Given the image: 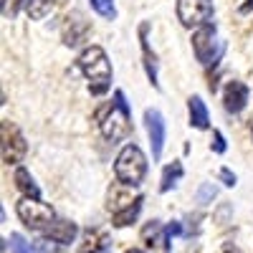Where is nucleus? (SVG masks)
<instances>
[{
    "label": "nucleus",
    "mask_w": 253,
    "mask_h": 253,
    "mask_svg": "<svg viewBox=\"0 0 253 253\" xmlns=\"http://www.w3.org/2000/svg\"><path fill=\"white\" fill-rule=\"evenodd\" d=\"M79 69L89 79V89L94 96L107 94L112 86V63L101 46H89L79 53Z\"/></svg>",
    "instance_id": "nucleus-1"
},
{
    "label": "nucleus",
    "mask_w": 253,
    "mask_h": 253,
    "mask_svg": "<svg viewBox=\"0 0 253 253\" xmlns=\"http://www.w3.org/2000/svg\"><path fill=\"white\" fill-rule=\"evenodd\" d=\"M114 175L119 182L129 185V187L142 185V180L147 175V157L137 144L122 147V152L117 155V162H114Z\"/></svg>",
    "instance_id": "nucleus-2"
},
{
    "label": "nucleus",
    "mask_w": 253,
    "mask_h": 253,
    "mask_svg": "<svg viewBox=\"0 0 253 253\" xmlns=\"http://www.w3.org/2000/svg\"><path fill=\"white\" fill-rule=\"evenodd\" d=\"M129 119L132 117H126L122 109L114 107V101L112 104H104V107L96 112L99 129H101V134L107 137L109 142H119V139H124L126 134H129V129H132Z\"/></svg>",
    "instance_id": "nucleus-3"
},
{
    "label": "nucleus",
    "mask_w": 253,
    "mask_h": 253,
    "mask_svg": "<svg viewBox=\"0 0 253 253\" xmlns=\"http://www.w3.org/2000/svg\"><path fill=\"white\" fill-rule=\"evenodd\" d=\"M15 213H18L20 223H23L26 228H31V230H46V228L56 220L51 205L41 203V200H31V198L18 200Z\"/></svg>",
    "instance_id": "nucleus-4"
},
{
    "label": "nucleus",
    "mask_w": 253,
    "mask_h": 253,
    "mask_svg": "<svg viewBox=\"0 0 253 253\" xmlns=\"http://www.w3.org/2000/svg\"><path fill=\"white\" fill-rule=\"evenodd\" d=\"M0 155H3V162L5 165H18L20 160L26 157V137L20 134L18 126H13L8 119H3V124H0Z\"/></svg>",
    "instance_id": "nucleus-5"
},
{
    "label": "nucleus",
    "mask_w": 253,
    "mask_h": 253,
    "mask_svg": "<svg viewBox=\"0 0 253 253\" xmlns=\"http://www.w3.org/2000/svg\"><path fill=\"white\" fill-rule=\"evenodd\" d=\"M177 18L185 28H203L213 18L210 0H177Z\"/></svg>",
    "instance_id": "nucleus-6"
},
{
    "label": "nucleus",
    "mask_w": 253,
    "mask_h": 253,
    "mask_svg": "<svg viewBox=\"0 0 253 253\" xmlns=\"http://www.w3.org/2000/svg\"><path fill=\"white\" fill-rule=\"evenodd\" d=\"M144 126L150 134V144H152V160L162 157L165 150V139H167V124L160 109H144Z\"/></svg>",
    "instance_id": "nucleus-7"
},
{
    "label": "nucleus",
    "mask_w": 253,
    "mask_h": 253,
    "mask_svg": "<svg viewBox=\"0 0 253 253\" xmlns=\"http://www.w3.org/2000/svg\"><path fill=\"white\" fill-rule=\"evenodd\" d=\"M215 46H220L218 41H215V26H203L193 33V51H195V58L200 63H210L213 58H218L220 53H215Z\"/></svg>",
    "instance_id": "nucleus-8"
},
{
    "label": "nucleus",
    "mask_w": 253,
    "mask_h": 253,
    "mask_svg": "<svg viewBox=\"0 0 253 253\" xmlns=\"http://www.w3.org/2000/svg\"><path fill=\"white\" fill-rule=\"evenodd\" d=\"M248 104V86L243 81H228L223 91V107L228 114H241Z\"/></svg>",
    "instance_id": "nucleus-9"
},
{
    "label": "nucleus",
    "mask_w": 253,
    "mask_h": 253,
    "mask_svg": "<svg viewBox=\"0 0 253 253\" xmlns=\"http://www.w3.org/2000/svg\"><path fill=\"white\" fill-rule=\"evenodd\" d=\"M142 195H132L129 193V185H124V182H114L112 187H109V195H107V208L112 210V215H117V213H124L126 208H132L137 200H139Z\"/></svg>",
    "instance_id": "nucleus-10"
},
{
    "label": "nucleus",
    "mask_w": 253,
    "mask_h": 253,
    "mask_svg": "<svg viewBox=\"0 0 253 253\" xmlns=\"http://www.w3.org/2000/svg\"><path fill=\"white\" fill-rule=\"evenodd\" d=\"M86 33H89V23L84 20V15L79 10H74L66 18V23H63V43L66 46H79Z\"/></svg>",
    "instance_id": "nucleus-11"
},
{
    "label": "nucleus",
    "mask_w": 253,
    "mask_h": 253,
    "mask_svg": "<svg viewBox=\"0 0 253 253\" xmlns=\"http://www.w3.org/2000/svg\"><path fill=\"white\" fill-rule=\"evenodd\" d=\"M76 233H79V228L71 220H53L43 230V238L51 241V243H58V246H69V243H74Z\"/></svg>",
    "instance_id": "nucleus-12"
},
{
    "label": "nucleus",
    "mask_w": 253,
    "mask_h": 253,
    "mask_svg": "<svg viewBox=\"0 0 253 253\" xmlns=\"http://www.w3.org/2000/svg\"><path fill=\"white\" fill-rule=\"evenodd\" d=\"M147 31H150V23H142L139 26V41H142V58H144V71H147V79L155 89H160V81H157V58H155V51L150 48V41H147Z\"/></svg>",
    "instance_id": "nucleus-13"
},
{
    "label": "nucleus",
    "mask_w": 253,
    "mask_h": 253,
    "mask_svg": "<svg viewBox=\"0 0 253 253\" xmlns=\"http://www.w3.org/2000/svg\"><path fill=\"white\" fill-rule=\"evenodd\" d=\"M187 109H190V126H195V129H208L210 126V114H208V107L203 96H190L187 99Z\"/></svg>",
    "instance_id": "nucleus-14"
},
{
    "label": "nucleus",
    "mask_w": 253,
    "mask_h": 253,
    "mask_svg": "<svg viewBox=\"0 0 253 253\" xmlns=\"http://www.w3.org/2000/svg\"><path fill=\"white\" fill-rule=\"evenodd\" d=\"M15 187L23 193L26 198H31V200H41V187L36 185V180H33V175L26 170V167H18L15 170Z\"/></svg>",
    "instance_id": "nucleus-15"
},
{
    "label": "nucleus",
    "mask_w": 253,
    "mask_h": 253,
    "mask_svg": "<svg viewBox=\"0 0 253 253\" xmlns=\"http://www.w3.org/2000/svg\"><path fill=\"white\" fill-rule=\"evenodd\" d=\"M185 175L182 170V162H172V165H167L165 170H162V180H160V193H170V190L177 185V180Z\"/></svg>",
    "instance_id": "nucleus-16"
},
{
    "label": "nucleus",
    "mask_w": 253,
    "mask_h": 253,
    "mask_svg": "<svg viewBox=\"0 0 253 253\" xmlns=\"http://www.w3.org/2000/svg\"><path fill=\"white\" fill-rule=\"evenodd\" d=\"M58 0H26V10L33 20H43L46 15H51L56 10Z\"/></svg>",
    "instance_id": "nucleus-17"
},
{
    "label": "nucleus",
    "mask_w": 253,
    "mask_h": 253,
    "mask_svg": "<svg viewBox=\"0 0 253 253\" xmlns=\"http://www.w3.org/2000/svg\"><path fill=\"white\" fill-rule=\"evenodd\" d=\"M162 236H165V228L160 220H150L144 228H142V241L147 248H157L162 243Z\"/></svg>",
    "instance_id": "nucleus-18"
},
{
    "label": "nucleus",
    "mask_w": 253,
    "mask_h": 253,
    "mask_svg": "<svg viewBox=\"0 0 253 253\" xmlns=\"http://www.w3.org/2000/svg\"><path fill=\"white\" fill-rule=\"evenodd\" d=\"M142 203H144V198H139L132 208H126L124 213L112 215V218H114V225H117V228H126V225H132V223L137 220V215H139V210H142Z\"/></svg>",
    "instance_id": "nucleus-19"
},
{
    "label": "nucleus",
    "mask_w": 253,
    "mask_h": 253,
    "mask_svg": "<svg viewBox=\"0 0 253 253\" xmlns=\"http://www.w3.org/2000/svg\"><path fill=\"white\" fill-rule=\"evenodd\" d=\"M107 241H104V236L101 233H96V230H89L86 236H84V243H81V253H96V251H101V248H107L104 246Z\"/></svg>",
    "instance_id": "nucleus-20"
},
{
    "label": "nucleus",
    "mask_w": 253,
    "mask_h": 253,
    "mask_svg": "<svg viewBox=\"0 0 253 253\" xmlns=\"http://www.w3.org/2000/svg\"><path fill=\"white\" fill-rule=\"evenodd\" d=\"M91 8L101 15V18H107V20H114L117 18V8H114V0H89Z\"/></svg>",
    "instance_id": "nucleus-21"
},
{
    "label": "nucleus",
    "mask_w": 253,
    "mask_h": 253,
    "mask_svg": "<svg viewBox=\"0 0 253 253\" xmlns=\"http://www.w3.org/2000/svg\"><path fill=\"white\" fill-rule=\"evenodd\" d=\"M195 198H198V203H200V205H210V203H213V200L218 198V187H215L213 182H203V185L198 187Z\"/></svg>",
    "instance_id": "nucleus-22"
},
{
    "label": "nucleus",
    "mask_w": 253,
    "mask_h": 253,
    "mask_svg": "<svg viewBox=\"0 0 253 253\" xmlns=\"http://www.w3.org/2000/svg\"><path fill=\"white\" fill-rule=\"evenodd\" d=\"M10 251H13V253H36V251L26 243V238L20 236V233H13V236H10Z\"/></svg>",
    "instance_id": "nucleus-23"
},
{
    "label": "nucleus",
    "mask_w": 253,
    "mask_h": 253,
    "mask_svg": "<svg viewBox=\"0 0 253 253\" xmlns=\"http://www.w3.org/2000/svg\"><path fill=\"white\" fill-rule=\"evenodd\" d=\"M218 180H220L225 187H236V182H238L236 172H233V170H228V167H220V170H218Z\"/></svg>",
    "instance_id": "nucleus-24"
},
{
    "label": "nucleus",
    "mask_w": 253,
    "mask_h": 253,
    "mask_svg": "<svg viewBox=\"0 0 253 253\" xmlns=\"http://www.w3.org/2000/svg\"><path fill=\"white\" fill-rule=\"evenodd\" d=\"M225 150H228V144H225L223 132L220 129H213V152L215 155H225Z\"/></svg>",
    "instance_id": "nucleus-25"
},
{
    "label": "nucleus",
    "mask_w": 253,
    "mask_h": 253,
    "mask_svg": "<svg viewBox=\"0 0 253 253\" xmlns=\"http://www.w3.org/2000/svg\"><path fill=\"white\" fill-rule=\"evenodd\" d=\"M180 233H182V225H180L177 220H172L170 225L165 228V236H167V238H175V236H180Z\"/></svg>",
    "instance_id": "nucleus-26"
},
{
    "label": "nucleus",
    "mask_w": 253,
    "mask_h": 253,
    "mask_svg": "<svg viewBox=\"0 0 253 253\" xmlns=\"http://www.w3.org/2000/svg\"><path fill=\"white\" fill-rule=\"evenodd\" d=\"M220 253H243L238 246H233V243H225L223 248H220Z\"/></svg>",
    "instance_id": "nucleus-27"
},
{
    "label": "nucleus",
    "mask_w": 253,
    "mask_h": 253,
    "mask_svg": "<svg viewBox=\"0 0 253 253\" xmlns=\"http://www.w3.org/2000/svg\"><path fill=\"white\" fill-rule=\"evenodd\" d=\"M126 253H144V251H139V248H129V251H126Z\"/></svg>",
    "instance_id": "nucleus-28"
},
{
    "label": "nucleus",
    "mask_w": 253,
    "mask_h": 253,
    "mask_svg": "<svg viewBox=\"0 0 253 253\" xmlns=\"http://www.w3.org/2000/svg\"><path fill=\"white\" fill-rule=\"evenodd\" d=\"M96 253H112L109 248H101V251H96Z\"/></svg>",
    "instance_id": "nucleus-29"
},
{
    "label": "nucleus",
    "mask_w": 253,
    "mask_h": 253,
    "mask_svg": "<svg viewBox=\"0 0 253 253\" xmlns=\"http://www.w3.org/2000/svg\"><path fill=\"white\" fill-rule=\"evenodd\" d=\"M251 134H253V132H251Z\"/></svg>",
    "instance_id": "nucleus-30"
}]
</instances>
